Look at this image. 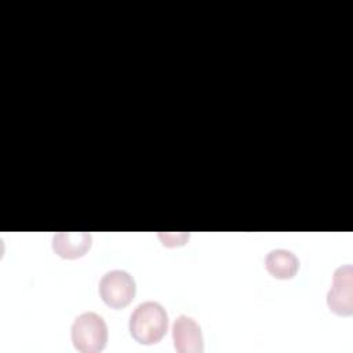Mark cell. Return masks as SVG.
<instances>
[{"instance_id": "3957f363", "label": "cell", "mask_w": 353, "mask_h": 353, "mask_svg": "<svg viewBox=\"0 0 353 353\" xmlns=\"http://www.w3.org/2000/svg\"><path fill=\"white\" fill-rule=\"evenodd\" d=\"M99 296L112 309L125 307L135 296V280L134 277L121 269L106 272L98 285Z\"/></svg>"}, {"instance_id": "8992f818", "label": "cell", "mask_w": 353, "mask_h": 353, "mask_svg": "<svg viewBox=\"0 0 353 353\" xmlns=\"http://www.w3.org/2000/svg\"><path fill=\"white\" fill-rule=\"evenodd\" d=\"M92 245L88 232H59L52 237V251L63 259H77L87 254Z\"/></svg>"}, {"instance_id": "52a82bcc", "label": "cell", "mask_w": 353, "mask_h": 353, "mask_svg": "<svg viewBox=\"0 0 353 353\" xmlns=\"http://www.w3.org/2000/svg\"><path fill=\"white\" fill-rule=\"evenodd\" d=\"M265 268L274 279L290 280L299 269V259L290 250L276 248L268 252L265 258Z\"/></svg>"}, {"instance_id": "5b68a950", "label": "cell", "mask_w": 353, "mask_h": 353, "mask_svg": "<svg viewBox=\"0 0 353 353\" xmlns=\"http://www.w3.org/2000/svg\"><path fill=\"white\" fill-rule=\"evenodd\" d=\"M172 341L179 353H201L204 350L203 332L199 323L190 316L181 314L172 324Z\"/></svg>"}, {"instance_id": "277c9868", "label": "cell", "mask_w": 353, "mask_h": 353, "mask_svg": "<svg viewBox=\"0 0 353 353\" xmlns=\"http://www.w3.org/2000/svg\"><path fill=\"white\" fill-rule=\"evenodd\" d=\"M353 268L352 265L339 266L334 272L332 287L327 294V305L338 316H350L353 313Z\"/></svg>"}, {"instance_id": "7a4b0ae2", "label": "cell", "mask_w": 353, "mask_h": 353, "mask_svg": "<svg viewBox=\"0 0 353 353\" xmlns=\"http://www.w3.org/2000/svg\"><path fill=\"white\" fill-rule=\"evenodd\" d=\"M70 339L74 349L81 353L103 350L108 342V325L103 317L95 312L79 314L72 323Z\"/></svg>"}, {"instance_id": "ba28073f", "label": "cell", "mask_w": 353, "mask_h": 353, "mask_svg": "<svg viewBox=\"0 0 353 353\" xmlns=\"http://www.w3.org/2000/svg\"><path fill=\"white\" fill-rule=\"evenodd\" d=\"M159 237L161 239L164 245L174 247V245H182L185 244V240L189 239V234L185 233H178V234H170V233H159Z\"/></svg>"}, {"instance_id": "6da1fadb", "label": "cell", "mask_w": 353, "mask_h": 353, "mask_svg": "<svg viewBox=\"0 0 353 353\" xmlns=\"http://www.w3.org/2000/svg\"><path fill=\"white\" fill-rule=\"evenodd\" d=\"M128 330L138 343H157L168 330V314L156 301L142 302L131 313Z\"/></svg>"}]
</instances>
